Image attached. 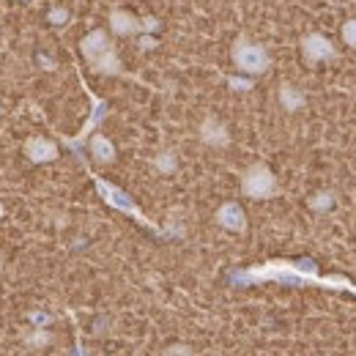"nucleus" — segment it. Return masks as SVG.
<instances>
[{"label": "nucleus", "mask_w": 356, "mask_h": 356, "mask_svg": "<svg viewBox=\"0 0 356 356\" xmlns=\"http://www.w3.org/2000/svg\"><path fill=\"white\" fill-rule=\"evenodd\" d=\"M280 282V285H318V288H348L356 291L346 277H318V266L312 261H268L264 266L233 271V285H255V282Z\"/></svg>", "instance_id": "f257e3e1"}, {"label": "nucleus", "mask_w": 356, "mask_h": 356, "mask_svg": "<svg viewBox=\"0 0 356 356\" xmlns=\"http://www.w3.org/2000/svg\"><path fill=\"white\" fill-rule=\"evenodd\" d=\"M80 49H83L86 60H88L99 74H110V77L121 74V58H118L115 47H113V42L107 39L104 31H99V28L90 31L88 36L80 42Z\"/></svg>", "instance_id": "f03ea898"}, {"label": "nucleus", "mask_w": 356, "mask_h": 356, "mask_svg": "<svg viewBox=\"0 0 356 356\" xmlns=\"http://www.w3.org/2000/svg\"><path fill=\"white\" fill-rule=\"evenodd\" d=\"M230 55H233L236 69H238L241 74H247V77L266 74L268 66H271V55L266 52V47L252 44V42H247L244 36L236 39V44H233V49H230Z\"/></svg>", "instance_id": "7ed1b4c3"}, {"label": "nucleus", "mask_w": 356, "mask_h": 356, "mask_svg": "<svg viewBox=\"0 0 356 356\" xmlns=\"http://www.w3.org/2000/svg\"><path fill=\"white\" fill-rule=\"evenodd\" d=\"M241 192L250 200H268V197H274L280 192L277 176L271 173V168H268L266 162H252L244 170V176H241Z\"/></svg>", "instance_id": "20e7f679"}, {"label": "nucleus", "mask_w": 356, "mask_h": 356, "mask_svg": "<svg viewBox=\"0 0 356 356\" xmlns=\"http://www.w3.org/2000/svg\"><path fill=\"white\" fill-rule=\"evenodd\" d=\"M93 186H96V192H99V197L107 203V206H113V209H118L121 214H129L132 220H137L140 225H145V227H151V230H156L159 236H165L159 227H154L151 220H145V214L134 206V200L121 189V186H115V184H110V181H104V178L93 176Z\"/></svg>", "instance_id": "39448f33"}, {"label": "nucleus", "mask_w": 356, "mask_h": 356, "mask_svg": "<svg viewBox=\"0 0 356 356\" xmlns=\"http://www.w3.org/2000/svg\"><path fill=\"white\" fill-rule=\"evenodd\" d=\"M302 55H305L307 63L315 66V63H323V60H334L337 49L323 33H310V36L302 39Z\"/></svg>", "instance_id": "423d86ee"}, {"label": "nucleus", "mask_w": 356, "mask_h": 356, "mask_svg": "<svg viewBox=\"0 0 356 356\" xmlns=\"http://www.w3.org/2000/svg\"><path fill=\"white\" fill-rule=\"evenodd\" d=\"M88 96H90V104H93V113H90V118L86 121V127L80 129V134H77V137H66V140H63V143H66L72 151H77V154H80V148H83L86 137H88V134H93V129L99 127V121L107 115V102H104V99H96L90 90H88Z\"/></svg>", "instance_id": "0eeeda50"}, {"label": "nucleus", "mask_w": 356, "mask_h": 356, "mask_svg": "<svg viewBox=\"0 0 356 356\" xmlns=\"http://www.w3.org/2000/svg\"><path fill=\"white\" fill-rule=\"evenodd\" d=\"M22 151L33 165H47V162L58 159V145L52 140H47V137H28Z\"/></svg>", "instance_id": "6e6552de"}, {"label": "nucleus", "mask_w": 356, "mask_h": 356, "mask_svg": "<svg viewBox=\"0 0 356 356\" xmlns=\"http://www.w3.org/2000/svg\"><path fill=\"white\" fill-rule=\"evenodd\" d=\"M200 140H203L209 148H227V145H230V132H227V127H225L220 118L209 115V118H203V124H200Z\"/></svg>", "instance_id": "1a4fd4ad"}, {"label": "nucleus", "mask_w": 356, "mask_h": 356, "mask_svg": "<svg viewBox=\"0 0 356 356\" xmlns=\"http://www.w3.org/2000/svg\"><path fill=\"white\" fill-rule=\"evenodd\" d=\"M217 225L230 230V233H244L247 230V214H244V209L238 203L227 200L217 209Z\"/></svg>", "instance_id": "9d476101"}, {"label": "nucleus", "mask_w": 356, "mask_h": 356, "mask_svg": "<svg viewBox=\"0 0 356 356\" xmlns=\"http://www.w3.org/2000/svg\"><path fill=\"white\" fill-rule=\"evenodd\" d=\"M110 31L115 36H137L140 33V17H134L132 11H124V8H113L110 11Z\"/></svg>", "instance_id": "9b49d317"}, {"label": "nucleus", "mask_w": 356, "mask_h": 356, "mask_svg": "<svg viewBox=\"0 0 356 356\" xmlns=\"http://www.w3.org/2000/svg\"><path fill=\"white\" fill-rule=\"evenodd\" d=\"M90 154H93V159L99 162V165H110V162H115V145L104 137V134L93 132L90 134Z\"/></svg>", "instance_id": "f8f14e48"}, {"label": "nucleus", "mask_w": 356, "mask_h": 356, "mask_svg": "<svg viewBox=\"0 0 356 356\" xmlns=\"http://www.w3.org/2000/svg\"><path fill=\"white\" fill-rule=\"evenodd\" d=\"M280 104H282V110H288V113H299V110L307 104V96L296 88V86L282 83V86H280Z\"/></svg>", "instance_id": "ddd939ff"}, {"label": "nucleus", "mask_w": 356, "mask_h": 356, "mask_svg": "<svg viewBox=\"0 0 356 356\" xmlns=\"http://www.w3.org/2000/svg\"><path fill=\"white\" fill-rule=\"evenodd\" d=\"M334 203H337V195H334L332 189H321V192L310 195V200H307V206H310L315 214H326V211H332Z\"/></svg>", "instance_id": "4468645a"}, {"label": "nucleus", "mask_w": 356, "mask_h": 356, "mask_svg": "<svg viewBox=\"0 0 356 356\" xmlns=\"http://www.w3.org/2000/svg\"><path fill=\"white\" fill-rule=\"evenodd\" d=\"M154 168H156L159 173H165V176L176 173V168H178L176 151H162V154H156V159H154Z\"/></svg>", "instance_id": "2eb2a0df"}, {"label": "nucleus", "mask_w": 356, "mask_h": 356, "mask_svg": "<svg viewBox=\"0 0 356 356\" xmlns=\"http://www.w3.org/2000/svg\"><path fill=\"white\" fill-rule=\"evenodd\" d=\"M25 343H28V346H33V348H42V346L49 343V334H47L44 329H33V334H28V337H25Z\"/></svg>", "instance_id": "dca6fc26"}, {"label": "nucleus", "mask_w": 356, "mask_h": 356, "mask_svg": "<svg viewBox=\"0 0 356 356\" xmlns=\"http://www.w3.org/2000/svg\"><path fill=\"white\" fill-rule=\"evenodd\" d=\"M343 42L356 49V19H348L346 25H343Z\"/></svg>", "instance_id": "f3484780"}, {"label": "nucleus", "mask_w": 356, "mask_h": 356, "mask_svg": "<svg viewBox=\"0 0 356 356\" xmlns=\"http://www.w3.org/2000/svg\"><path fill=\"white\" fill-rule=\"evenodd\" d=\"M162 28V22L156 17H143L140 19V33H156Z\"/></svg>", "instance_id": "a211bd4d"}, {"label": "nucleus", "mask_w": 356, "mask_h": 356, "mask_svg": "<svg viewBox=\"0 0 356 356\" xmlns=\"http://www.w3.org/2000/svg\"><path fill=\"white\" fill-rule=\"evenodd\" d=\"M227 86L233 90H252V80L250 77H227Z\"/></svg>", "instance_id": "6ab92c4d"}, {"label": "nucleus", "mask_w": 356, "mask_h": 356, "mask_svg": "<svg viewBox=\"0 0 356 356\" xmlns=\"http://www.w3.org/2000/svg\"><path fill=\"white\" fill-rule=\"evenodd\" d=\"M47 19L55 22V25H63V22L69 19V11H66V8H52V11L47 14Z\"/></svg>", "instance_id": "aec40b11"}, {"label": "nucleus", "mask_w": 356, "mask_h": 356, "mask_svg": "<svg viewBox=\"0 0 356 356\" xmlns=\"http://www.w3.org/2000/svg\"><path fill=\"white\" fill-rule=\"evenodd\" d=\"M31 321H33V326H47V323H52V318L44 315V312H31Z\"/></svg>", "instance_id": "412c9836"}, {"label": "nucleus", "mask_w": 356, "mask_h": 356, "mask_svg": "<svg viewBox=\"0 0 356 356\" xmlns=\"http://www.w3.org/2000/svg\"><path fill=\"white\" fill-rule=\"evenodd\" d=\"M137 44H140V49H154V47H156V39L145 33V36H140V42H137Z\"/></svg>", "instance_id": "4be33fe9"}, {"label": "nucleus", "mask_w": 356, "mask_h": 356, "mask_svg": "<svg viewBox=\"0 0 356 356\" xmlns=\"http://www.w3.org/2000/svg\"><path fill=\"white\" fill-rule=\"evenodd\" d=\"M189 354V348H184V346H176V348H170V354L168 356H186Z\"/></svg>", "instance_id": "5701e85b"}, {"label": "nucleus", "mask_w": 356, "mask_h": 356, "mask_svg": "<svg viewBox=\"0 0 356 356\" xmlns=\"http://www.w3.org/2000/svg\"><path fill=\"white\" fill-rule=\"evenodd\" d=\"M3 211H6V209H3V203H0V220H3Z\"/></svg>", "instance_id": "b1692460"}, {"label": "nucleus", "mask_w": 356, "mask_h": 356, "mask_svg": "<svg viewBox=\"0 0 356 356\" xmlns=\"http://www.w3.org/2000/svg\"><path fill=\"white\" fill-rule=\"evenodd\" d=\"M0 268H3V258H0Z\"/></svg>", "instance_id": "393cba45"}, {"label": "nucleus", "mask_w": 356, "mask_h": 356, "mask_svg": "<svg viewBox=\"0 0 356 356\" xmlns=\"http://www.w3.org/2000/svg\"><path fill=\"white\" fill-rule=\"evenodd\" d=\"M0 115H3V110H0Z\"/></svg>", "instance_id": "a878e982"}]
</instances>
